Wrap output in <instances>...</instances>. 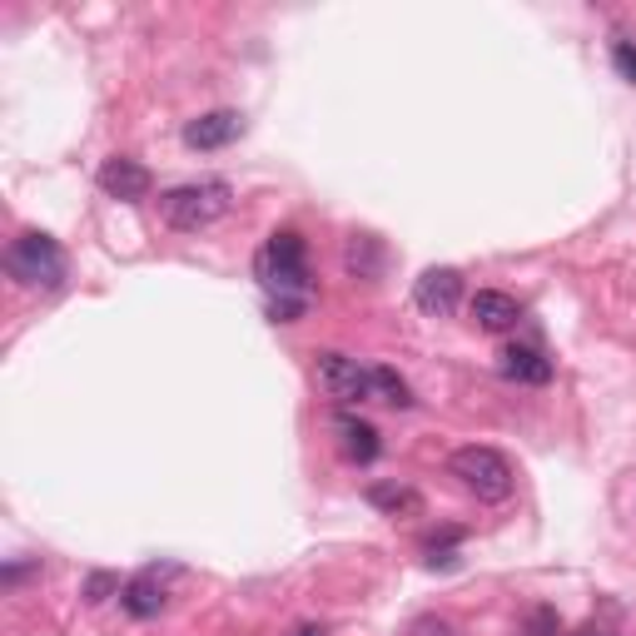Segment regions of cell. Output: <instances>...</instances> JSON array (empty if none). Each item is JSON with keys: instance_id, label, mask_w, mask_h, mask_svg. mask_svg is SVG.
<instances>
[{"instance_id": "1", "label": "cell", "mask_w": 636, "mask_h": 636, "mask_svg": "<svg viewBox=\"0 0 636 636\" xmlns=\"http://www.w3.org/2000/svg\"><path fill=\"white\" fill-rule=\"evenodd\" d=\"M229 205H235V189L225 179H195V185H175L159 195V215L179 235H199V229L219 225L229 215Z\"/></svg>"}, {"instance_id": "2", "label": "cell", "mask_w": 636, "mask_h": 636, "mask_svg": "<svg viewBox=\"0 0 636 636\" xmlns=\"http://www.w3.org/2000/svg\"><path fill=\"white\" fill-rule=\"evenodd\" d=\"M254 274H259V284L269 294H279V299L309 294V249H304L299 229H279V235L264 244L259 259H254Z\"/></svg>"}, {"instance_id": "3", "label": "cell", "mask_w": 636, "mask_h": 636, "mask_svg": "<svg viewBox=\"0 0 636 636\" xmlns=\"http://www.w3.org/2000/svg\"><path fill=\"white\" fill-rule=\"evenodd\" d=\"M448 473L468 487L477 503H507L513 497V463L497 448H483V443H468V448L453 453Z\"/></svg>"}, {"instance_id": "4", "label": "cell", "mask_w": 636, "mask_h": 636, "mask_svg": "<svg viewBox=\"0 0 636 636\" xmlns=\"http://www.w3.org/2000/svg\"><path fill=\"white\" fill-rule=\"evenodd\" d=\"M6 274L20 289H60V279H66V249L50 235H20L6 249Z\"/></svg>"}, {"instance_id": "5", "label": "cell", "mask_w": 636, "mask_h": 636, "mask_svg": "<svg viewBox=\"0 0 636 636\" xmlns=\"http://www.w3.org/2000/svg\"><path fill=\"white\" fill-rule=\"evenodd\" d=\"M314 384L334 403H364L374 398V368L348 354H314Z\"/></svg>"}, {"instance_id": "6", "label": "cell", "mask_w": 636, "mask_h": 636, "mask_svg": "<svg viewBox=\"0 0 636 636\" xmlns=\"http://www.w3.org/2000/svg\"><path fill=\"white\" fill-rule=\"evenodd\" d=\"M413 304L433 318L453 314L463 304V274L458 269H428L418 284H413Z\"/></svg>"}, {"instance_id": "7", "label": "cell", "mask_w": 636, "mask_h": 636, "mask_svg": "<svg viewBox=\"0 0 636 636\" xmlns=\"http://www.w3.org/2000/svg\"><path fill=\"white\" fill-rule=\"evenodd\" d=\"M244 135V115L239 110H209L199 120L185 125V145L189 150H225Z\"/></svg>"}, {"instance_id": "8", "label": "cell", "mask_w": 636, "mask_h": 636, "mask_svg": "<svg viewBox=\"0 0 636 636\" xmlns=\"http://www.w3.org/2000/svg\"><path fill=\"white\" fill-rule=\"evenodd\" d=\"M497 374L507 384H527V388H543L553 384V358H543V348H527V344H507L497 354Z\"/></svg>"}, {"instance_id": "9", "label": "cell", "mask_w": 636, "mask_h": 636, "mask_svg": "<svg viewBox=\"0 0 636 636\" xmlns=\"http://www.w3.org/2000/svg\"><path fill=\"white\" fill-rule=\"evenodd\" d=\"M100 189L110 199H145L155 189V175L140 165V159L115 155V159H105L100 165Z\"/></svg>"}, {"instance_id": "10", "label": "cell", "mask_w": 636, "mask_h": 636, "mask_svg": "<svg viewBox=\"0 0 636 636\" xmlns=\"http://www.w3.org/2000/svg\"><path fill=\"white\" fill-rule=\"evenodd\" d=\"M468 314H473V324L483 328V334H507V328H517V318H523V304H517L513 294H503V289H477Z\"/></svg>"}, {"instance_id": "11", "label": "cell", "mask_w": 636, "mask_h": 636, "mask_svg": "<svg viewBox=\"0 0 636 636\" xmlns=\"http://www.w3.org/2000/svg\"><path fill=\"white\" fill-rule=\"evenodd\" d=\"M165 602H169V592H165V582H159V572H140V577H130L125 582V592H120V607L130 612V617H140V622H150L165 612Z\"/></svg>"}, {"instance_id": "12", "label": "cell", "mask_w": 636, "mask_h": 636, "mask_svg": "<svg viewBox=\"0 0 636 636\" xmlns=\"http://www.w3.org/2000/svg\"><path fill=\"white\" fill-rule=\"evenodd\" d=\"M338 448H344L348 463H374L378 453H384V443H378V428L364 418H338Z\"/></svg>"}, {"instance_id": "13", "label": "cell", "mask_w": 636, "mask_h": 636, "mask_svg": "<svg viewBox=\"0 0 636 636\" xmlns=\"http://www.w3.org/2000/svg\"><path fill=\"white\" fill-rule=\"evenodd\" d=\"M368 503H374L378 513H388V517H418L423 513V497L413 493V487H403V483H374L368 487Z\"/></svg>"}, {"instance_id": "14", "label": "cell", "mask_w": 636, "mask_h": 636, "mask_svg": "<svg viewBox=\"0 0 636 636\" xmlns=\"http://www.w3.org/2000/svg\"><path fill=\"white\" fill-rule=\"evenodd\" d=\"M344 264H348L354 279H378V269H384V244H378L374 235H354L348 239Z\"/></svg>"}, {"instance_id": "15", "label": "cell", "mask_w": 636, "mask_h": 636, "mask_svg": "<svg viewBox=\"0 0 636 636\" xmlns=\"http://www.w3.org/2000/svg\"><path fill=\"white\" fill-rule=\"evenodd\" d=\"M374 398L388 403V408H413V388L403 384V374L398 368H388V364L374 368Z\"/></svg>"}, {"instance_id": "16", "label": "cell", "mask_w": 636, "mask_h": 636, "mask_svg": "<svg viewBox=\"0 0 636 636\" xmlns=\"http://www.w3.org/2000/svg\"><path fill=\"white\" fill-rule=\"evenodd\" d=\"M612 66H617L622 80L636 85V46H632V40H617V46H612Z\"/></svg>"}, {"instance_id": "17", "label": "cell", "mask_w": 636, "mask_h": 636, "mask_svg": "<svg viewBox=\"0 0 636 636\" xmlns=\"http://www.w3.org/2000/svg\"><path fill=\"white\" fill-rule=\"evenodd\" d=\"M110 592H125V587H120V577H110V572H95V577L85 582V597H90V602H105Z\"/></svg>"}, {"instance_id": "18", "label": "cell", "mask_w": 636, "mask_h": 636, "mask_svg": "<svg viewBox=\"0 0 636 636\" xmlns=\"http://www.w3.org/2000/svg\"><path fill=\"white\" fill-rule=\"evenodd\" d=\"M408 636H458V627H453L448 617H418L408 627Z\"/></svg>"}, {"instance_id": "19", "label": "cell", "mask_w": 636, "mask_h": 636, "mask_svg": "<svg viewBox=\"0 0 636 636\" xmlns=\"http://www.w3.org/2000/svg\"><path fill=\"white\" fill-rule=\"evenodd\" d=\"M527 636H557V617H553V612H533V627H527Z\"/></svg>"}, {"instance_id": "20", "label": "cell", "mask_w": 636, "mask_h": 636, "mask_svg": "<svg viewBox=\"0 0 636 636\" xmlns=\"http://www.w3.org/2000/svg\"><path fill=\"white\" fill-rule=\"evenodd\" d=\"M294 636H328V632H324V627H299Z\"/></svg>"}]
</instances>
